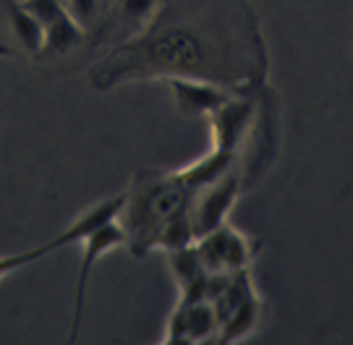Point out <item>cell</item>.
I'll use <instances>...</instances> for the list:
<instances>
[{"label":"cell","mask_w":353,"mask_h":345,"mask_svg":"<svg viewBox=\"0 0 353 345\" xmlns=\"http://www.w3.org/2000/svg\"><path fill=\"white\" fill-rule=\"evenodd\" d=\"M19 3H21L42 26H48L52 19H58V16L65 11L63 0H19Z\"/></svg>","instance_id":"cell-15"},{"label":"cell","mask_w":353,"mask_h":345,"mask_svg":"<svg viewBox=\"0 0 353 345\" xmlns=\"http://www.w3.org/2000/svg\"><path fill=\"white\" fill-rule=\"evenodd\" d=\"M256 322H259V298H256V293H252L220 322V343H239V340H243L249 333H254Z\"/></svg>","instance_id":"cell-13"},{"label":"cell","mask_w":353,"mask_h":345,"mask_svg":"<svg viewBox=\"0 0 353 345\" xmlns=\"http://www.w3.org/2000/svg\"><path fill=\"white\" fill-rule=\"evenodd\" d=\"M45 251H42V246H34V249H29V251H21V254H11V256H0V280L6 278V275H11L16 269L26 267V264H32V262H37L42 259Z\"/></svg>","instance_id":"cell-16"},{"label":"cell","mask_w":353,"mask_h":345,"mask_svg":"<svg viewBox=\"0 0 353 345\" xmlns=\"http://www.w3.org/2000/svg\"><path fill=\"white\" fill-rule=\"evenodd\" d=\"M191 196L194 189L178 178V173L141 170L126 191V202L118 215V222L126 230V246H131L137 256L152 251L160 230L189 212Z\"/></svg>","instance_id":"cell-1"},{"label":"cell","mask_w":353,"mask_h":345,"mask_svg":"<svg viewBox=\"0 0 353 345\" xmlns=\"http://www.w3.org/2000/svg\"><path fill=\"white\" fill-rule=\"evenodd\" d=\"M236 160H239V152L210 149V152L204 154V157H199L196 163H191L189 167L176 170V173L186 186H191V189H202V186H207V183L223 178L230 167H236Z\"/></svg>","instance_id":"cell-11"},{"label":"cell","mask_w":353,"mask_h":345,"mask_svg":"<svg viewBox=\"0 0 353 345\" xmlns=\"http://www.w3.org/2000/svg\"><path fill=\"white\" fill-rule=\"evenodd\" d=\"M123 202H126V194H118V196H110V199H105V202H100V205L89 207L84 215H79L71 225H65V230H61L55 238H50L48 243H42L45 256L52 254V251H58V249H63V246L79 243L84 236H89L92 230L102 228L105 222L118 220L121 209H123Z\"/></svg>","instance_id":"cell-8"},{"label":"cell","mask_w":353,"mask_h":345,"mask_svg":"<svg viewBox=\"0 0 353 345\" xmlns=\"http://www.w3.org/2000/svg\"><path fill=\"white\" fill-rule=\"evenodd\" d=\"M84 39H87V29L79 24L71 13L63 11L58 19H52L50 24L45 26V42L39 48L37 58L65 55L79 45H84Z\"/></svg>","instance_id":"cell-10"},{"label":"cell","mask_w":353,"mask_h":345,"mask_svg":"<svg viewBox=\"0 0 353 345\" xmlns=\"http://www.w3.org/2000/svg\"><path fill=\"white\" fill-rule=\"evenodd\" d=\"M254 103L249 97H230L210 113V139L212 149L239 152L249 128H252Z\"/></svg>","instance_id":"cell-6"},{"label":"cell","mask_w":353,"mask_h":345,"mask_svg":"<svg viewBox=\"0 0 353 345\" xmlns=\"http://www.w3.org/2000/svg\"><path fill=\"white\" fill-rule=\"evenodd\" d=\"M81 264H79V275H76V291H74V320H71V335H68V343H74L79 330H81V317H84V295H87V282L92 269L97 264V259L105 256L108 251H113L118 246H126V230L123 225L113 220V222H105L102 228L92 230L89 236L81 238Z\"/></svg>","instance_id":"cell-4"},{"label":"cell","mask_w":353,"mask_h":345,"mask_svg":"<svg viewBox=\"0 0 353 345\" xmlns=\"http://www.w3.org/2000/svg\"><path fill=\"white\" fill-rule=\"evenodd\" d=\"M194 246H196V254H199L207 272H239V269H249L254 262V254H256V243L249 241L236 228H230L228 222L199 236L194 241Z\"/></svg>","instance_id":"cell-2"},{"label":"cell","mask_w":353,"mask_h":345,"mask_svg":"<svg viewBox=\"0 0 353 345\" xmlns=\"http://www.w3.org/2000/svg\"><path fill=\"white\" fill-rule=\"evenodd\" d=\"M6 13H8V21H11L13 34L19 37L21 48L29 50L32 55H37L42 42H45V26L39 24L32 13L26 11L19 0H3Z\"/></svg>","instance_id":"cell-12"},{"label":"cell","mask_w":353,"mask_h":345,"mask_svg":"<svg viewBox=\"0 0 353 345\" xmlns=\"http://www.w3.org/2000/svg\"><path fill=\"white\" fill-rule=\"evenodd\" d=\"M168 84L173 90L176 105L181 113L186 115H210L220 105L233 97V92L210 81V79H194V76H168Z\"/></svg>","instance_id":"cell-7"},{"label":"cell","mask_w":353,"mask_h":345,"mask_svg":"<svg viewBox=\"0 0 353 345\" xmlns=\"http://www.w3.org/2000/svg\"><path fill=\"white\" fill-rule=\"evenodd\" d=\"M217 330H220L217 314H214L212 304L207 298H199V301H178V306L173 309V314L168 320L165 343H173V345L204 343Z\"/></svg>","instance_id":"cell-5"},{"label":"cell","mask_w":353,"mask_h":345,"mask_svg":"<svg viewBox=\"0 0 353 345\" xmlns=\"http://www.w3.org/2000/svg\"><path fill=\"white\" fill-rule=\"evenodd\" d=\"M105 8H108V0H65V11L84 29L100 24Z\"/></svg>","instance_id":"cell-14"},{"label":"cell","mask_w":353,"mask_h":345,"mask_svg":"<svg viewBox=\"0 0 353 345\" xmlns=\"http://www.w3.org/2000/svg\"><path fill=\"white\" fill-rule=\"evenodd\" d=\"M11 55V48L8 45H0V58H8Z\"/></svg>","instance_id":"cell-17"},{"label":"cell","mask_w":353,"mask_h":345,"mask_svg":"<svg viewBox=\"0 0 353 345\" xmlns=\"http://www.w3.org/2000/svg\"><path fill=\"white\" fill-rule=\"evenodd\" d=\"M157 8L160 0H110V19L105 26H115L121 34L126 32V39H131L134 32H144L152 24Z\"/></svg>","instance_id":"cell-9"},{"label":"cell","mask_w":353,"mask_h":345,"mask_svg":"<svg viewBox=\"0 0 353 345\" xmlns=\"http://www.w3.org/2000/svg\"><path fill=\"white\" fill-rule=\"evenodd\" d=\"M63 3H65V0H63Z\"/></svg>","instance_id":"cell-18"},{"label":"cell","mask_w":353,"mask_h":345,"mask_svg":"<svg viewBox=\"0 0 353 345\" xmlns=\"http://www.w3.org/2000/svg\"><path fill=\"white\" fill-rule=\"evenodd\" d=\"M241 189V173L239 167H230L223 178L207 183L202 189H194L191 196V225H194V236L199 238L210 230L220 228L228 220V212L236 202Z\"/></svg>","instance_id":"cell-3"}]
</instances>
